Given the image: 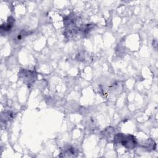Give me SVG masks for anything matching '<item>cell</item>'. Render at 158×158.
<instances>
[{
	"instance_id": "cell-2",
	"label": "cell",
	"mask_w": 158,
	"mask_h": 158,
	"mask_svg": "<svg viewBox=\"0 0 158 158\" xmlns=\"http://www.w3.org/2000/svg\"><path fill=\"white\" fill-rule=\"evenodd\" d=\"M26 35H28V33L26 31H21L20 33H19V35L17 36V40H20L21 39H22L24 36H25Z\"/></svg>"
},
{
	"instance_id": "cell-1",
	"label": "cell",
	"mask_w": 158,
	"mask_h": 158,
	"mask_svg": "<svg viewBox=\"0 0 158 158\" xmlns=\"http://www.w3.org/2000/svg\"><path fill=\"white\" fill-rule=\"evenodd\" d=\"M115 138H118V140H120L122 144L128 149H133V148H135L136 144V141L135 140V137L131 135L125 136L122 134H119L117 135Z\"/></svg>"
}]
</instances>
